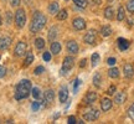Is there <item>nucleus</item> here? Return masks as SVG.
<instances>
[{"label":"nucleus","instance_id":"f257e3e1","mask_svg":"<svg viewBox=\"0 0 134 124\" xmlns=\"http://www.w3.org/2000/svg\"><path fill=\"white\" fill-rule=\"evenodd\" d=\"M31 88H32V86H31V82L29 80H21L15 88V99L21 100L27 98L31 93Z\"/></svg>","mask_w":134,"mask_h":124},{"label":"nucleus","instance_id":"f03ea898","mask_svg":"<svg viewBox=\"0 0 134 124\" xmlns=\"http://www.w3.org/2000/svg\"><path fill=\"white\" fill-rule=\"evenodd\" d=\"M46 16L40 13V11H35L32 15V20L30 22V31L32 33H36L38 32L40 30L43 29V26L46 25Z\"/></svg>","mask_w":134,"mask_h":124},{"label":"nucleus","instance_id":"7ed1b4c3","mask_svg":"<svg viewBox=\"0 0 134 124\" xmlns=\"http://www.w3.org/2000/svg\"><path fill=\"white\" fill-rule=\"evenodd\" d=\"M15 24L16 26L19 27V29H23L26 24V13H25L24 9H18L16 10V13H15Z\"/></svg>","mask_w":134,"mask_h":124},{"label":"nucleus","instance_id":"20e7f679","mask_svg":"<svg viewBox=\"0 0 134 124\" xmlns=\"http://www.w3.org/2000/svg\"><path fill=\"white\" fill-rule=\"evenodd\" d=\"M73 66H75V58L72 57V56H66V57L63 58L61 75H65V73H67L68 71H71Z\"/></svg>","mask_w":134,"mask_h":124},{"label":"nucleus","instance_id":"39448f33","mask_svg":"<svg viewBox=\"0 0 134 124\" xmlns=\"http://www.w3.org/2000/svg\"><path fill=\"white\" fill-rule=\"evenodd\" d=\"M26 50H27V45H26V42H24V41H19V42L16 43V46H15L14 55L16 56V57H21V56H24L25 53H26Z\"/></svg>","mask_w":134,"mask_h":124},{"label":"nucleus","instance_id":"423d86ee","mask_svg":"<svg viewBox=\"0 0 134 124\" xmlns=\"http://www.w3.org/2000/svg\"><path fill=\"white\" fill-rule=\"evenodd\" d=\"M72 26H73V29H76L77 31L85 30L86 29V21H85V19H82V18H75L73 21H72Z\"/></svg>","mask_w":134,"mask_h":124},{"label":"nucleus","instance_id":"0eeeda50","mask_svg":"<svg viewBox=\"0 0 134 124\" xmlns=\"http://www.w3.org/2000/svg\"><path fill=\"white\" fill-rule=\"evenodd\" d=\"M83 40H85V42L88 43V45H93L97 40V32L94 31V30H90L88 32H86Z\"/></svg>","mask_w":134,"mask_h":124},{"label":"nucleus","instance_id":"6e6552de","mask_svg":"<svg viewBox=\"0 0 134 124\" xmlns=\"http://www.w3.org/2000/svg\"><path fill=\"white\" fill-rule=\"evenodd\" d=\"M83 119L88 120V122H92V120H96L98 117H99V112L97 109H91L88 110V112H86V113H83Z\"/></svg>","mask_w":134,"mask_h":124},{"label":"nucleus","instance_id":"1a4fd4ad","mask_svg":"<svg viewBox=\"0 0 134 124\" xmlns=\"http://www.w3.org/2000/svg\"><path fill=\"white\" fill-rule=\"evenodd\" d=\"M67 50H68V52L72 53V55H77L78 53V43L76 41H73V40H70L68 42H67Z\"/></svg>","mask_w":134,"mask_h":124},{"label":"nucleus","instance_id":"9d476101","mask_svg":"<svg viewBox=\"0 0 134 124\" xmlns=\"http://www.w3.org/2000/svg\"><path fill=\"white\" fill-rule=\"evenodd\" d=\"M11 45V38L6 37V36H1L0 37V51H4V50H8Z\"/></svg>","mask_w":134,"mask_h":124},{"label":"nucleus","instance_id":"9b49d317","mask_svg":"<svg viewBox=\"0 0 134 124\" xmlns=\"http://www.w3.org/2000/svg\"><path fill=\"white\" fill-rule=\"evenodd\" d=\"M123 73H124V77H127V78H132L133 75H134L133 65H130V63H125L124 67H123Z\"/></svg>","mask_w":134,"mask_h":124},{"label":"nucleus","instance_id":"f8f14e48","mask_svg":"<svg viewBox=\"0 0 134 124\" xmlns=\"http://www.w3.org/2000/svg\"><path fill=\"white\" fill-rule=\"evenodd\" d=\"M58 98H60V102H61V103H65V102L68 99V89H67V87L62 86L61 88H60Z\"/></svg>","mask_w":134,"mask_h":124},{"label":"nucleus","instance_id":"ddd939ff","mask_svg":"<svg viewBox=\"0 0 134 124\" xmlns=\"http://www.w3.org/2000/svg\"><path fill=\"white\" fill-rule=\"evenodd\" d=\"M117 45H118V47H119L120 51H125L127 48L129 47L130 43L128 40H125V38H123V37H119L117 40Z\"/></svg>","mask_w":134,"mask_h":124},{"label":"nucleus","instance_id":"4468645a","mask_svg":"<svg viewBox=\"0 0 134 124\" xmlns=\"http://www.w3.org/2000/svg\"><path fill=\"white\" fill-rule=\"evenodd\" d=\"M97 93L96 92H88L86 94V97H85V103H87V104H92V103H94L97 100Z\"/></svg>","mask_w":134,"mask_h":124},{"label":"nucleus","instance_id":"2eb2a0df","mask_svg":"<svg viewBox=\"0 0 134 124\" xmlns=\"http://www.w3.org/2000/svg\"><path fill=\"white\" fill-rule=\"evenodd\" d=\"M110 108H112V100L109 98H103L100 102V109L103 112H108Z\"/></svg>","mask_w":134,"mask_h":124},{"label":"nucleus","instance_id":"dca6fc26","mask_svg":"<svg viewBox=\"0 0 134 124\" xmlns=\"http://www.w3.org/2000/svg\"><path fill=\"white\" fill-rule=\"evenodd\" d=\"M125 100H127V94H125V92H118V93L114 95V102L117 104H123Z\"/></svg>","mask_w":134,"mask_h":124},{"label":"nucleus","instance_id":"f3484780","mask_svg":"<svg viewBox=\"0 0 134 124\" xmlns=\"http://www.w3.org/2000/svg\"><path fill=\"white\" fill-rule=\"evenodd\" d=\"M50 52L53 53V55H58L61 52V43L57 42V41H52L51 46H50Z\"/></svg>","mask_w":134,"mask_h":124},{"label":"nucleus","instance_id":"a211bd4d","mask_svg":"<svg viewBox=\"0 0 134 124\" xmlns=\"http://www.w3.org/2000/svg\"><path fill=\"white\" fill-rule=\"evenodd\" d=\"M43 99H45L46 103L53 102V99H55V92H53L52 89H47V91L43 93Z\"/></svg>","mask_w":134,"mask_h":124},{"label":"nucleus","instance_id":"6ab92c4d","mask_svg":"<svg viewBox=\"0 0 134 124\" xmlns=\"http://www.w3.org/2000/svg\"><path fill=\"white\" fill-rule=\"evenodd\" d=\"M58 10H60V5H58L57 1H52V3H50L48 5V13L51 15H56L58 13Z\"/></svg>","mask_w":134,"mask_h":124},{"label":"nucleus","instance_id":"aec40b11","mask_svg":"<svg viewBox=\"0 0 134 124\" xmlns=\"http://www.w3.org/2000/svg\"><path fill=\"white\" fill-rule=\"evenodd\" d=\"M56 37H57V27H56V26H52L51 29L48 30V40L52 42V41L56 40Z\"/></svg>","mask_w":134,"mask_h":124},{"label":"nucleus","instance_id":"412c9836","mask_svg":"<svg viewBox=\"0 0 134 124\" xmlns=\"http://www.w3.org/2000/svg\"><path fill=\"white\" fill-rule=\"evenodd\" d=\"M100 33H102V36L103 37H108L112 35V29H110L109 25H104V26H102V29H100Z\"/></svg>","mask_w":134,"mask_h":124},{"label":"nucleus","instance_id":"4be33fe9","mask_svg":"<svg viewBox=\"0 0 134 124\" xmlns=\"http://www.w3.org/2000/svg\"><path fill=\"white\" fill-rule=\"evenodd\" d=\"M34 62V53L32 52H26V57L24 60V67H29Z\"/></svg>","mask_w":134,"mask_h":124},{"label":"nucleus","instance_id":"5701e85b","mask_svg":"<svg viewBox=\"0 0 134 124\" xmlns=\"http://www.w3.org/2000/svg\"><path fill=\"white\" fill-rule=\"evenodd\" d=\"M108 76H109L110 78H113V80L118 78V77H119V70H118L117 67H112V68H109Z\"/></svg>","mask_w":134,"mask_h":124},{"label":"nucleus","instance_id":"b1692460","mask_svg":"<svg viewBox=\"0 0 134 124\" xmlns=\"http://www.w3.org/2000/svg\"><path fill=\"white\" fill-rule=\"evenodd\" d=\"M113 16H114V10L112 6H108V8H105L104 9V18L105 19H113Z\"/></svg>","mask_w":134,"mask_h":124},{"label":"nucleus","instance_id":"393cba45","mask_svg":"<svg viewBox=\"0 0 134 124\" xmlns=\"http://www.w3.org/2000/svg\"><path fill=\"white\" fill-rule=\"evenodd\" d=\"M125 19V11L123 6H119L118 8V13H117V20L118 21H123Z\"/></svg>","mask_w":134,"mask_h":124},{"label":"nucleus","instance_id":"a878e982","mask_svg":"<svg viewBox=\"0 0 134 124\" xmlns=\"http://www.w3.org/2000/svg\"><path fill=\"white\" fill-rule=\"evenodd\" d=\"M67 16H68V13H67L66 9L58 10V13L56 14V18H57V20H66Z\"/></svg>","mask_w":134,"mask_h":124},{"label":"nucleus","instance_id":"bb28decb","mask_svg":"<svg viewBox=\"0 0 134 124\" xmlns=\"http://www.w3.org/2000/svg\"><path fill=\"white\" fill-rule=\"evenodd\" d=\"M35 47L37 48V50H42L45 47V40L42 37H37L35 40Z\"/></svg>","mask_w":134,"mask_h":124},{"label":"nucleus","instance_id":"cd10ccee","mask_svg":"<svg viewBox=\"0 0 134 124\" xmlns=\"http://www.w3.org/2000/svg\"><path fill=\"white\" fill-rule=\"evenodd\" d=\"M100 82H102V76H100V73H96L94 77H93V84H94L97 88H99Z\"/></svg>","mask_w":134,"mask_h":124},{"label":"nucleus","instance_id":"c85d7f7f","mask_svg":"<svg viewBox=\"0 0 134 124\" xmlns=\"http://www.w3.org/2000/svg\"><path fill=\"white\" fill-rule=\"evenodd\" d=\"M31 94H32V97L35 99H38V98L41 97V91H40V88H37V87L31 88Z\"/></svg>","mask_w":134,"mask_h":124},{"label":"nucleus","instance_id":"c756f323","mask_svg":"<svg viewBox=\"0 0 134 124\" xmlns=\"http://www.w3.org/2000/svg\"><path fill=\"white\" fill-rule=\"evenodd\" d=\"M92 66H93V67H96L97 66V65H98V62H99V55H98V53H93V55H92Z\"/></svg>","mask_w":134,"mask_h":124},{"label":"nucleus","instance_id":"7c9ffc66","mask_svg":"<svg viewBox=\"0 0 134 124\" xmlns=\"http://www.w3.org/2000/svg\"><path fill=\"white\" fill-rule=\"evenodd\" d=\"M73 1H75V4H76L78 8H81V9H83V8L87 6V0H73Z\"/></svg>","mask_w":134,"mask_h":124},{"label":"nucleus","instance_id":"2f4dec72","mask_svg":"<svg viewBox=\"0 0 134 124\" xmlns=\"http://www.w3.org/2000/svg\"><path fill=\"white\" fill-rule=\"evenodd\" d=\"M127 10L129 11L130 14H134V0H129L127 3Z\"/></svg>","mask_w":134,"mask_h":124},{"label":"nucleus","instance_id":"473e14b6","mask_svg":"<svg viewBox=\"0 0 134 124\" xmlns=\"http://www.w3.org/2000/svg\"><path fill=\"white\" fill-rule=\"evenodd\" d=\"M40 107H41V102H38V100L36 99L35 102H32L31 109H32V112H37V110L40 109Z\"/></svg>","mask_w":134,"mask_h":124},{"label":"nucleus","instance_id":"72a5a7b5","mask_svg":"<svg viewBox=\"0 0 134 124\" xmlns=\"http://www.w3.org/2000/svg\"><path fill=\"white\" fill-rule=\"evenodd\" d=\"M42 72H45V68H43V66H37L36 68H35L34 73H35L36 76H38V75H41Z\"/></svg>","mask_w":134,"mask_h":124},{"label":"nucleus","instance_id":"f704fd0d","mask_svg":"<svg viewBox=\"0 0 134 124\" xmlns=\"http://www.w3.org/2000/svg\"><path fill=\"white\" fill-rule=\"evenodd\" d=\"M9 3L13 8H18V6L21 4V0H9Z\"/></svg>","mask_w":134,"mask_h":124},{"label":"nucleus","instance_id":"c9c22d12","mask_svg":"<svg viewBox=\"0 0 134 124\" xmlns=\"http://www.w3.org/2000/svg\"><path fill=\"white\" fill-rule=\"evenodd\" d=\"M42 58H43V61H46V62H48L50 60H51V52H43V55H42Z\"/></svg>","mask_w":134,"mask_h":124},{"label":"nucleus","instance_id":"e433bc0d","mask_svg":"<svg viewBox=\"0 0 134 124\" xmlns=\"http://www.w3.org/2000/svg\"><path fill=\"white\" fill-rule=\"evenodd\" d=\"M11 20H13L11 11H6V24H11Z\"/></svg>","mask_w":134,"mask_h":124},{"label":"nucleus","instance_id":"4c0bfd02","mask_svg":"<svg viewBox=\"0 0 134 124\" xmlns=\"http://www.w3.org/2000/svg\"><path fill=\"white\" fill-rule=\"evenodd\" d=\"M117 91V88H115V86H110L109 88H108V91H107V94L108 95H113L114 94V92Z\"/></svg>","mask_w":134,"mask_h":124},{"label":"nucleus","instance_id":"58836bf2","mask_svg":"<svg viewBox=\"0 0 134 124\" xmlns=\"http://www.w3.org/2000/svg\"><path fill=\"white\" fill-rule=\"evenodd\" d=\"M128 114H129V117L134 120V103L130 105V108L128 109Z\"/></svg>","mask_w":134,"mask_h":124},{"label":"nucleus","instance_id":"ea45409f","mask_svg":"<svg viewBox=\"0 0 134 124\" xmlns=\"http://www.w3.org/2000/svg\"><path fill=\"white\" fill-rule=\"evenodd\" d=\"M115 62H117V60H115L114 57H109L108 60H107V63H108L109 66H114Z\"/></svg>","mask_w":134,"mask_h":124},{"label":"nucleus","instance_id":"a19ab883","mask_svg":"<svg viewBox=\"0 0 134 124\" xmlns=\"http://www.w3.org/2000/svg\"><path fill=\"white\" fill-rule=\"evenodd\" d=\"M5 75H6V68L4 66H0V78H3Z\"/></svg>","mask_w":134,"mask_h":124},{"label":"nucleus","instance_id":"79ce46f5","mask_svg":"<svg viewBox=\"0 0 134 124\" xmlns=\"http://www.w3.org/2000/svg\"><path fill=\"white\" fill-rule=\"evenodd\" d=\"M68 123H70V124H75V123H77L76 117H73V115H70V117H68Z\"/></svg>","mask_w":134,"mask_h":124},{"label":"nucleus","instance_id":"37998d69","mask_svg":"<svg viewBox=\"0 0 134 124\" xmlns=\"http://www.w3.org/2000/svg\"><path fill=\"white\" fill-rule=\"evenodd\" d=\"M76 83H75V86H73V91H75V93L77 92V88H78V84H80V81L77 80V81H75Z\"/></svg>","mask_w":134,"mask_h":124},{"label":"nucleus","instance_id":"c03bdc74","mask_svg":"<svg viewBox=\"0 0 134 124\" xmlns=\"http://www.w3.org/2000/svg\"><path fill=\"white\" fill-rule=\"evenodd\" d=\"M92 3L94 5H99L100 3H102V0H92Z\"/></svg>","mask_w":134,"mask_h":124},{"label":"nucleus","instance_id":"a18cd8bd","mask_svg":"<svg viewBox=\"0 0 134 124\" xmlns=\"http://www.w3.org/2000/svg\"><path fill=\"white\" fill-rule=\"evenodd\" d=\"M85 65H86V60L83 58V60L81 61V63H80V67H85Z\"/></svg>","mask_w":134,"mask_h":124},{"label":"nucleus","instance_id":"49530a36","mask_svg":"<svg viewBox=\"0 0 134 124\" xmlns=\"http://www.w3.org/2000/svg\"><path fill=\"white\" fill-rule=\"evenodd\" d=\"M25 1H26V3H27V4H29V1H31V0H25Z\"/></svg>","mask_w":134,"mask_h":124},{"label":"nucleus","instance_id":"de8ad7c7","mask_svg":"<svg viewBox=\"0 0 134 124\" xmlns=\"http://www.w3.org/2000/svg\"><path fill=\"white\" fill-rule=\"evenodd\" d=\"M0 25H1V15H0Z\"/></svg>","mask_w":134,"mask_h":124},{"label":"nucleus","instance_id":"09e8293b","mask_svg":"<svg viewBox=\"0 0 134 124\" xmlns=\"http://www.w3.org/2000/svg\"><path fill=\"white\" fill-rule=\"evenodd\" d=\"M65 1H68V0H65Z\"/></svg>","mask_w":134,"mask_h":124},{"label":"nucleus","instance_id":"8fccbe9b","mask_svg":"<svg viewBox=\"0 0 134 124\" xmlns=\"http://www.w3.org/2000/svg\"><path fill=\"white\" fill-rule=\"evenodd\" d=\"M0 60H1V56H0Z\"/></svg>","mask_w":134,"mask_h":124}]
</instances>
